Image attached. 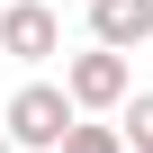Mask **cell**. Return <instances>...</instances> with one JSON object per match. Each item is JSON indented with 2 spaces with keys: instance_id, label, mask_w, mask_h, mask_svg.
I'll list each match as a JSON object with an SVG mask.
<instances>
[{
  "instance_id": "6",
  "label": "cell",
  "mask_w": 153,
  "mask_h": 153,
  "mask_svg": "<svg viewBox=\"0 0 153 153\" xmlns=\"http://www.w3.org/2000/svg\"><path fill=\"white\" fill-rule=\"evenodd\" d=\"M126 144L153 153V90H135V108H126Z\"/></svg>"
},
{
  "instance_id": "7",
  "label": "cell",
  "mask_w": 153,
  "mask_h": 153,
  "mask_svg": "<svg viewBox=\"0 0 153 153\" xmlns=\"http://www.w3.org/2000/svg\"><path fill=\"white\" fill-rule=\"evenodd\" d=\"M0 153H9V135H0Z\"/></svg>"
},
{
  "instance_id": "3",
  "label": "cell",
  "mask_w": 153,
  "mask_h": 153,
  "mask_svg": "<svg viewBox=\"0 0 153 153\" xmlns=\"http://www.w3.org/2000/svg\"><path fill=\"white\" fill-rule=\"evenodd\" d=\"M0 54H18V63H54V54H63V18L45 9V0H9V9H0Z\"/></svg>"
},
{
  "instance_id": "1",
  "label": "cell",
  "mask_w": 153,
  "mask_h": 153,
  "mask_svg": "<svg viewBox=\"0 0 153 153\" xmlns=\"http://www.w3.org/2000/svg\"><path fill=\"white\" fill-rule=\"evenodd\" d=\"M81 126V108L63 99V81H18L9 90V108H0V135H9V153L27 144V153H63V135Z\"/></svg>"
},
{
  "instance_id": "2",
  "label": "cell",
  "mask_w": 153,
  "mask_h": 153,
  "mask_svg": "<svg viewBox=\"0 0 153 153\" xmlns=\"http://www.w3.org/2000/svg\"><path fill=\"white\" fill-rule=\"evenodd\" d=\"M63 99L72 108H126V54H108V45L72 54L63 63Z\"/></svg>"
},
{
  "instance_id": "5",
  "label": "cell",
  "mask_w": 153,
  "mask_h": 153,
  "mask_svg": "<svg viewBox=\"0 0 153 153\" xmlns=\"http://www.w3.org/2000/svg\"><path fill=\"white\" fill-rule=\"evenodd\" d=\"M63 153H126V135H117V126H72Z\"/></svg>"
},
{
  "instance_id": "4",
  "label": "cell",
  "mask_w": 153,
  "mask_h": 153,
  "mask_svg": "<svg viewBox=\"0 0 153 153\" xmlns=\"http://www.w3.org/2000/svg\"><path fill=\"white\" fill-rule=\"evenodd\" d=\"M90 36H99L108 54H135V45L153 36V0H90Z\"/></svg>"
}]
</instances>
